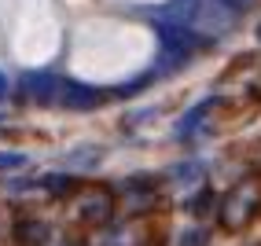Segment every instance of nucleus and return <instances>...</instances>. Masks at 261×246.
Instances as JSON below:
<instances>
[{"mask_svg":"<svg viewBox=\"0 0 261 246\" xmlns=\"http://www.w3.org/2000/svg\"><path fill=\"white\" fill-rule=\"evenodd\" d=\"M184 206H188V213H195V217L210 213V209H214V191H210V187H202V191H195V195H191Z\"/></svg>","mask_w":261,"mask_h":246,"instance_id":"9d476101","label":"nucleus"},{"mask_svg":"<svg viewBox=\"0 0 261 246\" xmlns=\"http://www.w3.org/2000/svg\"><path fill=\"white\" fill-rule=\"evenodd\" d=\"M96 158H99V151H77L74 162H96Z\"/></svg>","mask_w":261,"mask_h":246,"instance_id":"dca6fc26","label":"nucleus"},{"mask_svg":"<svg viewBox=\"0 0 261 246\" xmlns=\"http://www.w3.org/2000/svg\"><path fill=\"white\" fill-rule=\"evenodd\" d=\"M125 206L133 209V213H144V209H151L154 206V191L147 187V180H129L125 184Z\"/></svg>","mask_w":261,"mask_h":246,"instance_id":"6e6552de","label":"nucleus"},{"mask_svg":"<svg viewBox=\"0 0 261 246\" xmlns=\"http://www.w3.org/2000/svg\"><path fill=\"white\" fill-rule=\"evenodd\" d=\"M261 209V177H247L239 180L228 195L221 199V228H228V232H239V228H247Z\"/></svg>","mask_w":261,"mask_h":246,"instance_id":"f03ea898","label":"nucleus"},{"mask_svg":"<svg viewBox=\"0 0 261 246\" xmlns=\"http://www.w3.org/2000/svg\"><path fill=\"white\" fill-rule=\"evenodd\" d=\"M19 166H26L22 151H0V173H4V169H19Z\"/></svg>","mask_w":261,"mask_h":246,"instance_id":"4468645a","label":"nucleus"},{"mask_svg":"<svg viewBox=\"0 0 261 246\" xmlns=\"http://www.w3.org/2000/svg\"><path fill=\"white\" fill-rule=\"evenodd\" d=\"M257 41H261V26H257Z\"/></svg>","mask_w":261,"mask_h":246,"instance_id":"a211bd4d","label":"nucleus"},{"mask_svg":"<svg viewBox=\"0 0 261 246\" xmlns=\"http://www.w3.org/2000/svg\"><path fill=\"white\" fill-rule=\"evenodd\" d=\"M77 217H81V224H89V228L111 224V217H114V195H111L107 187H89V191H81V199H77Z\"/></svg>","mask_w":261,"mask_h":246,"instance_id":"20e7f679","label":"nucleus"},{"mask_svg":"<svg viewBox=\"0 0 261 246\" xmlns=\"http://www.w3.org/2000/svg\"><path fill=\"white\" fill-rule=\"evenodd\" d=\"M59 81H63V77H51V74H22L19 92H22V99H30V103H56Z\"/></svg>","mask_w":261,"mask_h":246,"instance_id":"423d86ee","label":"nucleus"},{"mask_svg":"<svg viewBox=\"0 0 261 246\" xmlns=\"http://www.w3.org/2000/svg\"><path fill=\"white\" fill-rule=\"evenodd\" d=\"M51 235V228L44 221H33V217H22L19 224H15V242L19 246H44Z\"/></svg>","mask_w":261,"mask_h":246,"instance_id":"0eeeda50","label":"nucleus"},{"mask_svg":"<svg viewBox=\"0 0 261 246\" xmlns=\"http://www.w3.org/2000/svg\"><path fill=\"white\" fill-rule=\"evenodd\" d=\"M177 184H184V180H195L199 177V162H180V166H173V173H169Z\"/></svg>","mask_w":261,"mask_h":246,"instance_id":"ddd939ff","label":"nucleus"},{"mask_svg":"<svg viewBox=\"0 0 261 246\" xmlns=\"http://www.w3.org/2000/svg\"><path fill=\"white\" fill-rule=\"evenodd\" d=\"M8 89H11V85H8V77H4V74H0V99H4V96H8Z\"/></svg>","mask_w":261,"mask_h":246,"instance_id":"f3484780","label":"nucleus"},{"mask_svg":"<svg viewBox=\"0 0 261 246\" xmlns=\"http://www.w3.org/2000/svg\"><path fill=\"white\" fill-rule=\"evenodd\" d=\"M221 4H224V8H232V11H243V8H250L254 0H221Z\"/></svg>","mask_w":261,"mask_h":246,"instance_id":"2eb2a0df","label":"nucleus"},{"mask_svg":"<svg viewBox=\"0 0 261 246\" xmlns=\"http://www.w3.org/2000/svg\"><path fill=\"white\" fill-rule=\"evenodd\" d=\"M162 22H173L206 44V41H217L224 33H232L236 26V11L224 8L221 0H169L166 11H162Z\"/></svg>","mask_w":261,"mask_h":246,"instance_id":"f257e3e1","label":"nucleus"},{"mask_svg":"<svg viewBox=\"0 0 261 246\" xmlns=\"http://www.w3.org/2000/svg\"><path fill=\"white\" fill-rule=\"evenodd\" d=\"M0 125H4V118H0Z\"/></svg>","mask_w":261,"mask_h":246,"instance_id":"6ab92c4d","label":"nucleus"},{"mask_svg":"<svg viewBox=\"0 0 261 246\" xmlns=\"http://www.w3.org/2000/svg\"><path fill=\"white\" fill-rule=\"evenodd\" d=\"M56 103H59L63 111H92V107L103 103V92L99 89H89V85H81V81H66L63 77Z\"/></svg>","mask_w":261,"mask_h":246,"instance_id":"39448f33","label":"nucleus"},{"mask_svg":"<svg viewBox=\"0 0 261 246\" xmlns=\"http://www.w3.org/2000/svg\"><path fill=\"white\" fill-rule=\"evenodd\" d=\"M159 37H162V59H159V74H169V70L184 66L191 56H195V48H202V41L195 33H188L173 22H159Z\"/></svg>","mask_w":261,"mask_h":246,"instance_id":"7ed1b4c3","label":"nucleus"},{"mask_svg":"<svg viewBox=\"0 0 261 246\" xmlns=\"http://www.w3.org/2000/svg\"><path fill=\"white\" fill-rule=\"evenodd\" d=\"M210 107H214V99H206V103H199V107H191V111L177 121V136H180V140H188V136H191V132H195V129L202 125V121H206Z\"/></svg>","mask_w":261,"mask_h":246,"instance_id":"1a4fd4ad","label":"nucleus"},{"mask_svg":"<svg viewBox=\"0 0 261 246\" xmlns=\"http://www.w3.org/2000/svg\"><path fill=\"white\" fill-rule=\"evenodd\" d=\"M44 187H48V195H70V191H74V177L51 173V177H44Z\"/></svg>","mask_w":261,"mask_h":246,"instance_id":"9b49d317","label":"nucleus"},{"mask_svg":"<svg viewBox=\"0 0 261 246\" xmlns=\"http://www.w3.org/2000/svg\"><path fill=\"white\" fill-rule=\"evenodd\" d=\"M210 242V232H206V228H184L180 232V239H177V246H206Z\"/></svg>","mask_w":261,"mask_h":246,"instance_id":"f8f14e48","label":"nucleus"}]
</instances>
